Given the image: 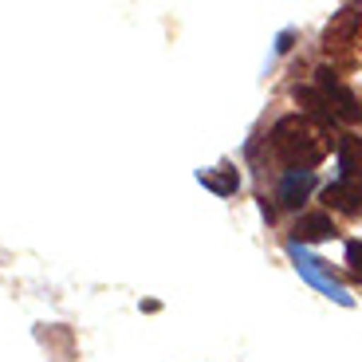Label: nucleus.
Wrapping results in <instances>:
<instances>
[{"mask_svg": "<svg viewBox=\"0 0 362 362\" xmlns=\"http://www.w3.org/2000/svg\"><path fill=\"white\" fill-rule=\"evenodd\" d=\"M268 146H272V158L284 170H311L331 154L335 134H331V122H315L308 115H288L272 127Z\"/></svg>", "mask_w": 362, "mask_h": 362, "instance_id": "obj_1", "label": "nucleus"}, {"mask_svg": "<svg viewBox=\"0 0 362 362\" xmlns=\"http://www.w3.org/2000/svg\"><path fill=\"white\" fill-rule=\"evenodd\" d=\"M288 256H291V264H296V272L303 276V280L311 284V288H319L327 299H335V303H343V308H351L354 303V296H346V288L331 276V268H327L319 256H311V252H303L299 245H288Z\"/></svg>", "mask_w": 362, "mask_h": 362, "instance_id": "obj_2", "label": "nucleus"}, {"mask_svg": "<svg viewBox=\"0 0 362 362\" xmlns=\"http://www.w3.org/2000/svg\"><path fill=\"white\" fill-rule=\"evenodd\" d=\"M358 40H362V8L358 4H346L323 28V47H327V55H346Z\"/></svg>", "mask_w": 362, "mask_h": 362, "instance_id": "obj_3", "label": "nucleus"}, {"mask_svg": "<svg viewBox=\"0 0 362 362\" xmlns=\"http://www.w3.org/2000/svg\"><path fill=\"white\" fill-rule=\"evenodd\" d=\"M315 189V170H284L280 185H276V201L284 209H299Z\"/></svg>", "mask_w": 362, "mask_h": 362, "instance_id": "obj_4", "label": "nucleus"}, {"mask_svg": "<svg viewBox=\"0 0 362 362\" xmlns=\"http://www.w3.org/2000/svg\"><path fill=\"white\" fill-rule=\"evenodd\" d=\"M331 236H339L335 221H331V213H303V217L291 225V245H315V240H331Z\"/></svg>", "mask_w": 362, "mask_h": 362, "instance_id": "obj_5", "label": "nucleus"}, {"mask_svg": "<svg viewBox=\"0 0 362 362\" xmlns=\"http://www.w3.org/2000/svg\"><path fill=\"white\" fill-rule=\"evenodd\" d=\"M323 205L335 209V213H346V217H362V189H354L346 181H331L323 189Z\"/></svg>", "mask_w": 362, "mask_h": 362, "instance_id": "obj_6", "label": "nucleus"}, {"mask_svg": "<svg viewBox=\"0 0 362 362\" xmlns=\"http://www.w3.org/2000/svg\"><path fill=\"white\" fill-rule=\"evenodd\" d=\"M197 181L205 185V189H213L217 197H233L236 189H240V173H236V165L221 162L217 170H201Z\"/></svg>", "mask_w": 362, "mask_h": 362, "instance_id": "obj_7", "label": "nucleus"}, {"mask_svg": "<svg viewBox=\"0 0 362 362\" xmlns=\"http://www.w3.org/2000/svg\"><path fill=\"white\" fill-rule=\"evenodd\" d=\"M346 264H351V272L362 280V240H351V245H346Z\"/></svg>", "mask_w": 362, "mask_h": 362, "instance_id": "obj_8", "label": "nucleus"}, {"mask_svg": "<svg viewBox=\"0 0 362 362\" xmlns=\"http://www.w3.org/2000/svg\"><path fill=\"white\" fill-rule=\"evenodd\" d=\"M354 142H358V150H362V138H354Z\"/></svg>", "mask_w": 362, "mask_h": 362, "instance_id": "obj_9", "label": "nucleus"}]
</instances>
